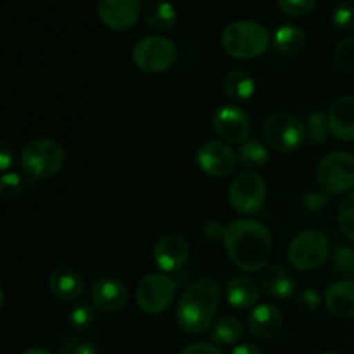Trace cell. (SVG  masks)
I'll use <instances>...</instances> for the list:
<instances>
[{
    "label": "cell",
    "mask_w": 354,
    "mask_h": 354,
    "mask_svg": "<svg viewBox=\"0 0 354 354\" xmlns=\"http://www.w3.org/2000/svg\"><path fill=\"white\" fill-rule=\"evenodd\" d=\"M223 245L230 261L242 272H261L272 259V234L261 221L251 218L232 221L225 228Z\"/></svg>",
    "instance_id": "cell-1"
},
{
    "label": "cell",
    "mask_w": 354,
    "mask_h": 354,
    "mask_svg": "<svg viewBox=\"0 0 354 354\" xmlns=\"http://www.w3.org/2000/svg\"><path fill=\"white\" fill-rule=\"evenodd\" d=\"M220 310V287L213 279H201L190 283L180 296L175 320L180 330L201 335L209 330Z\"/></svg>",
    "instance_id": "cell-2"
},
{
    "label": "cell",
    "mask_w": 354,
    "mask_h": 354,
    "mask_svg": "<svg viewBox=\"0 0 354 354\" xmlns=\"http://www.w3.org/2000/svg\"><path fill=\"white\" fill-rule=\"evenodd\" d=\"M272 44V33L256 21H235L221 33V47L230 57L249 61L265 54Z\"/></svg>",
    "instance_id": "cell-3"
},
{
    "label": "cell",
    "mask_w": 354,
    "mask_h": 354,
    "mask_svg": "<svg viewBox=\"0 0 354 354\" xmlns=\"http://www.w3.org/2000/svg\"><path fill=\"white\" fill-rule=\"evenodd\" d=\"M19 165L31 180H47L57 175L66 165V151L57 140L47 137L33 138L23 147Z\"/></svg>",
    "instance_id": "cell-4"
},
{
    "label": "cell",
    "mask_w": 354,
    "mask_h": 354,
    "mask_svg": "<svg viewBox=\"0 0 354 354\" xmlns=\"http://www.w3.org/2000/svg\"><path fill=\"white\" fill-rule=\"evenodd\" d=\"M265 140L280 154H292L308 142L306 127L290 113H273L263 124Z\"/></svg>",
    "instance_id": "cell-5"
},
{
    "label": "cell",
    "mask_w": 354,
    "mask_h": 354,
    "mask_svg": "<svg viewBox=\"0 0 354 354\" xmlns=\"http://www.w3.org/2000/svg\"><path fill=\"white\" fill-rule=\"evenodd\" d=\"M317 183L328 196L349 194L354 189V156L346 151H332L317 166Z\"/></svg>",
    "instance_id": "cell-6"
},
{
    "label": "cell",
    "mask_w": 354,
    "mask_h": 354,
    "mask_svg": "<svg viewBox=\"0 0 354 354\" xmlns=\"http://www.w3.org/2000/svg\"><path fill=\"white\" fill-rule=\"evenodd\" d=\"M330 256V242L320 230L299 232L290 241L287 259L292 268L299 272H311L324 265Z\"/></svg>",
    "instance_id": "cell-7"
},
{
    "label": "cell",
    "mask_w": 354,
    "mask_h": 354,
    "mask_svg": "<svg viewBox=\"0 0 354 354\" xmlns=\"http://www.w3.org/2000/svg\"><path fill=\"white\" fill-rule=\"evenodd\" d=\"M176 47L169 38L154 35L138 41L131 52V61L140 71L159 75L168 71L176 62Z\"/></svg>",
    "instance_id": "cell-8"
},
{
    "label": "cell",
    "mask_w": 354,
    "mask_h": 354,
    "mask_svg": "<svg viewBox=\"0 0 354 354\" xmlns=\"http://www.w3.org/2000/svg\"><path fill=\"white\" fill-rule=\"evenodd\" d=\"M176 296V283L165 273H151L138 282L135 301L144 313L159 315L168 310Z\"/></svg>",
    "instance_id": "cell-9"
},
{
    "label": "cell",
    "mask_w": 354,
    "mask_h": 354,
    "mask_svg": "<svg viewBox=\"0 0 354 354\" xmlns=\"http://www.w3.org/2000/svg\"><path fill=\"white\" fill-rule=\"evenodd\" d=\"M228 201L237 213L254 216L263 209L266 201V183L252 171L241 173L228 187Z\"/></svg>",
    "instance_id": "cell-10"
},
{
    "label": "cell",
    "mask_w": 354,
    "mask_h": 354,
    "mask_svg": "<svg viewBox=\"0 0 354 354\" xmlns=\"http://www.w3.org/2000/svg\"><path fill=\"white\" fill-rule=\"evenodd\" d=\"M196 162L204 175L211 178H227L237 169L239 158L230 145L220 140H209L196 151Z\"/></svg>",
    "instance_id": "cell-11"
},
{
    "label": "cell",
    "mask_w": 354,
    "mask_h": 354,
    "mask_svg": "<svg viewBox=\"0 0 354 354\" xmlns=\"http://www.w3.org/2000/svg\"><path fill=\"white\" fill-rule=\"evenodd\" d=\"M213 130L220 140L227 144H244L251 135V120L248 113L237 106H221L213 114Z\"/></svg>",
    "instance_id": "cell-12"
},
{
    "label": "cell",
    "mask_w": 354,
    "mask_h": 354,
    "mask_svg": "<svg viewBox=\"0 0 354 354\" xmlns=\"http://www.w3.org/2000/svg\"><path fill=\"white\" fill-rule=\"evenodd\" d=\"M142 9L138 0H99L97 16L104 26L114 31H127L137 24Z\"/></svg>",
    "instance_id": "cell-13"
},
{
    "label": "cell",
    "mask_w": 354,
    "mask_h": 354,
    "mask_svg": "<svg viewBox=\"0 0 354 354\" xmlns=\"http://www.w3.org/2000/svg\"><path fill=\"white\" fill-rule=\"evenodd\" d=\"M189 242L178 234L162 235L152 249V259L162 273H173L182 270L189 261Z\"/></svg>",
    "instance_id": "cell-14"
},
{
    "label": "cell",
    "mask_w": 354,
    "mask_h": 354,
    "mask_svg": "<svg viewBox=\"0 0 354 354\" xmlns=\"http://www.w3.org/2000/svg\"><path fill=\"white\" fill-rule=\"evenodd\" d=\"M128 289L121 280L104 277L93 282L90 289V303L102 313H120L128 304Z\"/></svg>",
    "instance_id": "cell-15"
},
{
    "label": "cell",
    "mask_w": 354,
    "mask_h": 354,
    "mask_svg": "<svg viewBox=\"0 0 354 354\" xmlns=\"http://www.w3.org/2000/svg\"><path fill=\"white\" fill-rule=\"evenodd\" d=\"M327 120L335 140L354 142V97L341 95L335 99L328 109Z\"/></svg>",
    "instance_id": "cell-16"
},
{
    "label": "cell",
    "mask_w": 354,
    "mask_h": 354,
    "mask_svg": "<svg viewBox=\"0 0 354 354\" xmlns=\"http://www.w3.org/2000/svg\"><path fill=\"white\" fill-rule=\"evenodd\" d=\"M48 289L57 299L71 303L78 301L85 290V280L71 266H57L48 275Z\"/></svg>",
    "instance_id": "cell-17"
},
{
    "label": "cell",
    "mask_w": 354,
    "mask_h": 354,
    "mask_svg": "<svg viewBox=\"0 0 354 354\" xmlns=\"http://www.w3.org/2000/svg\"><path fill=\"white\" fill-rule=\"evenodd\" d=\"M282 311L275 304H258L248 318V328L254 337L272 339L282 330Z\"/></svg>",
    "instance_id": "cell-18"
},
{
    "label": "cell",
    "mask_w": 354,
    "mask_h": 354,
    "mask_svg": "<svg viewBox=\"0 0 354 354\" xmlns=\"http://www.w3.org/2000/svg\"><path fill=\"white\" fill-rule=\"evenodd\" d=\"M261 289L275 299H290L297 290V279L282 265H273L261 273Z\"/></svg>",
    "instance_id": "cell-19"
},
{
    "label": "cell",
    "mask_w": 354,
    "mask_h": 354,
    "mask_svg": "<svg viewBox=\"0 0 354 354\" xmlns=\"http://www.w3.org/2000/svg\"><path fill=\"white\" fill-rule=\"evenodd\" d=\"M225 296H227L228 304L235 310H249V308L258 306L261 286L251 277L237 275L227 283Z\"/></svg>",
    "instance_id": "cell-20"
},
{
    "label": "cell",
    "mask_w": 354,
    "mask_h": 354,
    "mask_svg": "<svg viewBox=\"0 0 354 354\" xmlns=\"http://www.w3.org/2000/svg\"><path fill=\"white\" fill-rule=\"evenodd\" d=\"M324 303L337 318H354V280L342 279L325 290Z\"/></svg>",
    "instance_id": "cell-21"
},
{
    "label": "cell",
    "mask_w": 354,
    "mask_h": 354,
    "mask_svg": "<svg viewBox=\"0 0 354 354\" xmlns=\"http://www.w3.org/2000/svg\"><path fill=\"white\" fill-rule=\"evenodd\" d=\"M223 92L232 102H248L256 92V83L245 69H232L223 78Z\"/></svg>",
    "instance_id": "cell-22"
},
{
    "label": "cell",
    "mask_w": 354,
    "mask_h": 354,
    "mask_svg": "<svg viewBox=\"0 0 354 354\" xmlns=\"http://www.w3.org/2000/svg\"><path fill=\"white\" fill-rule=\"evenodd\" d=\"M144 14L145 24H147L151 30L158 31V33H165L169 31L178 21V14L176 9L169 2L165 0H154V2H149L147 6L142 10Z\"/></svg>",
    "instance_id": "cell-23"
},
{
    "label": "cell",
    "mask_w": 354,
    "mask_h": 354,
    "mask_svg": "<svg viewBox=\"0 0 354 354\" xmlns=\"http://www.w3.org/2000/svg\"><path fill=\"white\" fill-rule=\"evenodd\" d=\"M277 50L283 55H299L306 48V33L296 24H282L273 35Z\"/></svg>",
    "instance_id": "cell-24"
},
{
    "label": "cell",
    "mask_w": 354,
    "mask_h": 354,
    "mask_svg": "<svg viewBox=\"0 0 354 354\" xmlns=\"http://www.w3.org/2000/svg\"><path fill=\"white\" fill-rule=\"evenodd\" d=\"M244 335V325L235 317H223L211 327V341L220 346H234Z\"/></svg>",
    "instance_id": "cell-25"
},
{
    "label": "cell",
    "mask_w": 354,
    "mask_h": 354,
    "mask_svg": "<svg viewBox=\"0 0 354 354\" xmlns=\"http://www.w3.org/2000/svg\"><path fill=\"white\" fill-rule=\"evenodd\" d=\"M239 162L248 169H261L268 165L270 151L259 140H248L239 149Z\"/></svg>",
    "instance_id": "cell-26"
},
{
    "label": "cell",
    "mask_w": 354,
    "mask_h": 354,
    "mask_svg": "<svg viewBox=\"0 0 354 354\" xmlns=\"http://www.w3.org/2000/svg\"><path fill=\"white\" fill-rule=\"evenodd\" d=\"M306 137L311 145H324L328 140L330 128H328L327 114L322 109H313L306 116Z\"/></svg>",
    "instance_id": "cell-27"
},
{
    "label": "cell",
    "mask_w": 354,
    "mask_h": 354,
    "mask_svg": "<svg viewBox=\"0 0 354 354\" xmlns=\"http://www.w3.org/2000/svg\"><path fill=\"white\" fill-rule=\"evenodd\" d=\"M332 270L342 279L354 280V248L342 244L332 252Z\"/></svg>",
    "instance_id": "cell-28"
},
{
    "label": "cell",
    "mask_w": 354,
    "mask_h": 354,
    "mask_svg": "<svg viewBox=\"0 0 354 354\" xmlns=\"http://www.w3.org/2000/svg\"><path fill=\"white\" fill-rule=\"evenodd\" d=\"M68 324L76 332H86L88 328H92L95 324V313H93L92 306L85 303L75 304L68 313Z\"/></svg>",
    "instance_id": "cell-29"
},
{
    "label": "cell",
    "mask_w": 354,
    "mask_h": 354,
    "mask_svg": "<svg viewBox=\"0 0 354 354\" xmlns=\"http://www.w3.org/2000/svg\"><path fill=\"white\" fill-rule=\"evenodd\" d=\"M337 225L341 234L354 242V192H349L339 206Z\"/></svg>",
    "instance_id": "cell-30"
},
{
    "label": "cell",
    "mask_w": 354,
    "mask_h": 354,
    "mask_svg": "<svg viewBox=\"0 0 354 354\" xmlns=\"http://www.w3.org/2000/svg\"><path fill=\"white\" fill-rule=\"evenodd\" d=\"M334 62L341 71L354 73V37L339 41L334 50Z\"/></svg>",
    "instance_id": "cell-31"
},
{
    "label": "cell",
    "mask_w": 354,
    "mask_h": 354,
    "mask_svg": "<svg viewBox=\"0 0 354 354\" xmlns=\"http://www.w3.org/2000/svg\"><path fill=\"white\" fill-rule=\"evenodd\" d=\"M332 24L337 31L348 33L354 30V6L351 2H341L334 7L330 16Z\"/></svg>",
    "instance_id": "cell-32"
},
{
    "label": "cell",
    "mask_w": 354,
    "mask_h": 354,
    "mask_svg": "<svg viewBox=\"0 0 354 354\" xmlns=\"http://www.w3.org/2000/svg\"><path fill=\"white\" fill-rule=\"evenodd\" d=\"M318 0H277L282 14L289 17H304L317 7Z\"/></svg>",
    "instance_id": "cell-33"
},
{
    "label": "cell",
    "mask_w": 354,
    "mask_h": 354,
    "mask_svg": "<svg viewBox=\"0 0 354 354\" xmlns=\"http://www.w3.org/2000/svg\"><path fill=\"white\" fill-rule=\"evenodd\" d=\"M23 192V178L17 173L9 171L0 176V199L14 201Z\"/></svg>",
    "instance_id": "cell-34"
},
{
    "label": "cell",
    "mask_w": 354,
    "mask_h": 354,
    "mask_svg": "<svg viewBox=\"0 0 354 354\" xmlns=\"http://www.w3.org/2000/svg\"><path fill=\"white\" fill-rule=\"evenodd\" d=\"M59 354H99L92 342L80 337H69L59 346Z\"/></svg>",
    "instance_id": "cell-35"
},
{
    "label": "cell",
    "mask_w": 354,
    "mask_h": 354,
    "mask_svg": "<svg viewBox=\"0 0 354 354\" xmlns=\"http://www.w3.org/2000/svg\"><path fill=\"white\" fill-rule=\"evenodd\" d=\"M330 196L324 190H308L303 196V207L310 213H320L328 206Z\"/></svg>",
    "instance_id": "cell-36"
},
{
    "label": "cell",
    "mask_w": 354,
    "mask_h": 354,
    "mask_svg": "<svg viewBox=\"0 0 354 354\" xmlns=\"http://www.w3.org/2000/svg\"><path fill=\"white\" fill-rule=\"evenodd\" d=\"M322 304V297L317 290L313 289H306L296 297V306L297 310L304 311V313H313L320 308Z\"/></svg>",
    "instance_id": "cell-37"
},
{
    "label": "cell",
    "mask_w": 354,
    "mask_h": 354,
    "mask_svg": "<svg viewBox=\"0 0 354 354\" xmlns=\"http://www.w3.org/2000/svg\"><path fill=\"white\" fill-rule=\"evenodd\" d=\"M14 159H16V154H14L12 145L0 138V173L7 171L14 165Z\"/></svg>",
    "instance_id": "cell-38"
},
{
    "label": "cell",
    "mask_w": 354,
    "mask_h": 354,
    "mask_svg": "<svg viewBox=\"0 0 354 354\" xmlns=\"http://www.w3.org/2000/svg\"><path fill=\"white\" fill-rule=\"evenodd\" d=\"M227 228V227H225ZM225 228L220 221L216 220H207L206 223L203 225V234L204 237L211 239V241H218V239H223Z\"/></svg>",
    "instance_id": "cell-39"
},
{
    "label": "cell",
    "mask_w": 354,
    "mask_h": 354,
    "mask_svg": "<svg viewBox=\"0 0 354 354\" xmlns=\"http://www.w3.org/2000/svg\"><path fill=\"white\" fill-rule=\"evenodd\" d=\"M180 354H223L220 351V348H216L214 344H206V342H194V344L187 346L185 349H182Z\"/></svg>",
    "instance_id": "cell-40"
},
{
    "label": "cell",
    "mask_w": 354,
    "mask_h": 354,
    "mask_svg": "<svg viewBox=\"0 0 354 354\" xmlns=\"http://www.w3.org/2000/svg\"><path fill=\"white\" fill-rule=\"evenodd\" d=\"M230 354H265V351L259 346L252 344V342H244V344L235 346Z\"/></svg>",
    "instance_id": "cell-41"
},
{
    "label": "cell",
    "mask_w": 354,
    "mask_h": 354,
    "mask_svg": "<svg viewBox=\"0 0 354 354\" xmlns=\"http://www.w3.org/2000/svg\"><path fill=\"white\" fill-rule=\"evenodd\" d=\"M21 354H50L47 351V349H44V348H30V349H26V351H23Z\"/></svg>",
    "instance_id": "cell-42"
},
{
    "label": "cell",
    "mask_w": 354,
    "mask_h": 354,
    "mask_svg": "<svg viewBox=\"0 0 354 354\" xmlns=\"http://www.w3.org/2000/svg\"><path fill=\"white\" fill-rule=\"evenodd\" d=\"M3 304V290H2V286H0V308H2Z\"/></svg>",
    "instance_id": "cell-43"
},
{
    "label": "cell",
    "mask_w": 354,
    "mask_h": 354,
    "mask_svg": "<svg viewBox=\"0 0 354 354\" xmlns=\"http://www.w3.org/2000/svg\"><path fill=\"white\" fill-rule=\"evenodd\" d=\"M138 2H140V6H142V3H145V6H147V3L151 2V0H138Z\"/></svg>",
    "instance_id": "cell-44"
},
{
    "label": "cell",
    "mask_w": 354,
    "mask_h": 354,
    "mask_svg": "<svg viewBox=\"0 0 354 354\" xmlns=\"http://www.w3.org/2000/svg\"><path fill=\"white\" fill-rule=\"evenodd\" d=\"M324 354H337V353H324Z\"/></svg>",
    "instance_id": "cell-45"
}]
</instances>
